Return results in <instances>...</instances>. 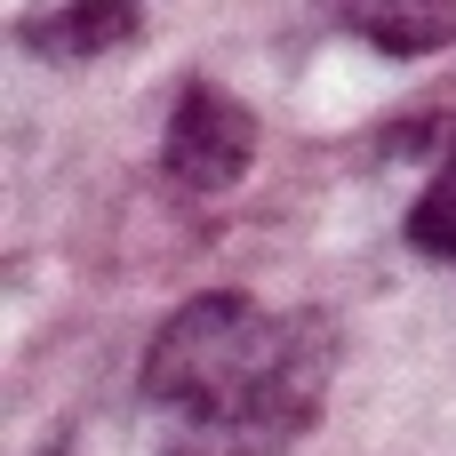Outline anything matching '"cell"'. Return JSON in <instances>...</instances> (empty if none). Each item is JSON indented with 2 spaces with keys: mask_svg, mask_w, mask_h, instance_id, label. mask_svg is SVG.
<instances>
[{
  "mask_svg": "<svg viewBox=\"0 0 456 456\" xmlns=\"http://www.w3.org/2000/svg\"><path fill=\"white\" fill-rule=\"evenodd\" d=\"M144 32V8L136 0H32L16 16V40L48 64H88V56H112Z\"/></svg>",
  "mask_w": 456,
  "mask_h": 456,
  "instance_id": "obj_3",
  "label": "cell"
},
{
  "mask_svg": "<svg viewBox=\"0 0 456 456\" xmlns=\"http://www.w3.org/2000/svg\"><path fill=\"white\" fill-rule=\"evenodd\" d=\"M409 240H417L425 256H449V265H456V144L441 152L433 184H425L417 208H409Z\"/></svg>",
  "mask_w": 456,
  "mask_h": 456,
  "instance_id": "obj_5",
  "label": "cell"
},
{
  "mask_svg": "<svg viewBox=\"0 0 456 456\" xmlns=\"http://www.w3.org/2000/svg\"><path fill=\"white\" fill-rule=\"evenodd\" d=\"M345 24L377 56H441V48H456V0H345Z\"/></svg>",
  "mask_w": 456,
  "mask_h": 456,
  "instance_id": "obj_4",
  "label": "cell"
},
{
  "mask_svg": "<svg viewBox=\"0 0 456 456\" xmlns=\"http://www.w3.org/2000/svg\"><path fill=\"white\" fill-rule=\"evenodd\" d=\"M337 385V321L192 297L136 369L152 456H289Z\"/></svg>",
  "mask_w": 456,
  "mask_h": 456,
  "instance_id": "obj_1",
  "label": "cell"
},
{
  "mask_svg": "<svg viewBox=\"0 0 456 456\" xmlns=\"http://www.w3.org/2000/svg\"><path fill=\"white\" fill-rule=\"evenodd\" d=\"M160 160L184 192H232L256 168V112L216 80H184L168 136H160Z\"/></svg>",
  "mask_w": 456,
  "mask_h": 456,
  "instance_id": "obj_2",
  "label": "cell"
}]
</instances>
